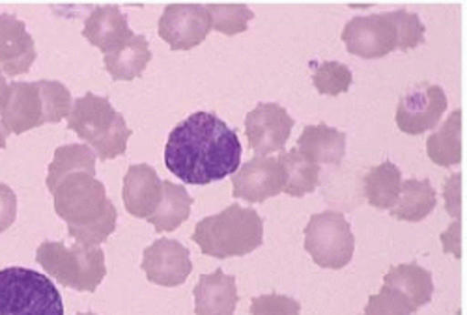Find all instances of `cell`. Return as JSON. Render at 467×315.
<instances>
[{"label":"cell","instance_id":"obj_27","mask_svg":"<svg viewBox=\"0 0 467 315\" xmlns=\"http://www.w3.org/2000/svg\"><path fill=\"white\" fill-rule=\"evenodd\" d=\"M277 159L286 172V181L283 188L286 194L301 198V196L313 192L318 187L320 167L313 161H308L297 147L279 153Z\"/></svg>","mask_w":467,"mask_h":315},{"label":"cell","instance_id":"obj_14","mask_svg":"<svg viewBox=\"0 0 467 315\" xmlns=\"http://www.w3.org/2000/svg\"><path fill=\"white\" fill-rule=\"evenodd\" d=\"M36 60L34 37L26 25L10 14H0V69L16 76L26 73Z\"/></svg>","mask_w":467,"mask_h":315},{"label":"cell","instance_id":"obj_5","mask_svg":"<svg viewBox=\"0 0 467 315\" xmlns=\"http://www.w3.org/2000/svg\"><path fill=\"white\" fill-rule=\"evenodd\" d=\"M36 261L62 286L77 291L94 293L107 274L103 250L81 243L67 247L62 241H46L37 247Z\"/></svg>","mask_w":467,"mask_h":315},{"label":"cell","instance_id":"obj_33","mask_svg":"<svg viewBox=\"0 0 467 315\" xmlns=\"http://www.w3.org/2000/svg\"><path fill=\"white\" fill-rule=\"evenodd\" d=\"M301 304L286 295L269 293L253 299L251 313L253 315H299Z\"/></svg>","mask_w":467,"mask_h":315},{"label":"cell","instance_id":"obj_7","mask_svg":"<svg viewBox=\"0 0 467 315\" xmlns=\"http://www.w3.org/2000/svg\"><path fill=\"white\" fill-rule=\"evenodd\" d=\"M305 250L324 269H342L354 258L356 238L340 211H322L305 226Z\"/></svg>","mask_w":467,"mask_h":315},{"label":"cell","instance_id":"obj_13","mask_svg":"<svg viewBox=\"0 0 467 315\" xmlns=\"http://www.w3.org/2000/svg\"><path fill=\"white\" fill-rule=\"evenodd\" d=\"M146 279L158 286L176 288L187 280L192 270L189 250L176 239H158L142 256Z\"/></svg>","mask_w":467,"mask_h":315},{"label":"cell","instance_id":"obj_28","mask_svg":"<svg viewBox=\"0 0 467 315\" xmlns=\"http://www.w3.org/2000/svg\"><path fill=\"white\" fill-rule=\"evenodd\" d=\"M37 90L42 96V107H44V124H57L62 117L69 116L73 99L71 92L66 85L58 81H36Z\"/></svg>","mask_w":467,"mask_h":315},{"label":"cell","instance_id":"obj_19","mask_svg":"<svg viewBox=\"0 0 467 315\" xmlns=\"http://www.w3.org/2000/svg\"><path fill=\"white\" fill-rule=\"evenodd\" d=\"M383 286L399 291L417 311L432 300L434 280L431 270L417 263H402L393 267L383 277Z\"/></svg>","mask_w":467,"mask_h":315},{"label":"cell","instance_id":"obj_30","mask_svg":"<svg viewBox=\"0 0 467 315\" xmlns=\"http://www.w3.org/2000/svg\"><path fill=\"white\" fill-rule=\"evenodd\" d=\"M212 26L226 36H236L247 30L254 12L247 5H210Z\"/></svg>","mask_w":467,"mask_h":315},{"label":"cell","instance_id":"obj_36","mask_svg":"<svg viewBox=\"0 0 467 315\" xmlns=\"http://www.w3.org/2000/svg\"><path fill=\"white\" fill-rule=\"evenodd\" d=\"M8 135H10V131H8V127L5 126L3 117H0V149L6 147V138H8Z\"/></svg>","mask_w":467,"mask_h":315},{"label":"cell","instance_id":"obj_6","mask_svg":"<svg viewBox=\"0 0 467 315\" xmlns=\"http://www.w3.org/2000/svg\"><path fill=\"white\" fill-rule=\"evenodd\" d=\"M0 315H64V304L46 274L8 267L0 270Z\"/></svg>","mask_w":467,"mask_h":315},{"label":"cell","instance_id":"obj_24","mask_svg":"<svg viewBox=\"0 0 467 315\" xmlns=\"http://www.w3.org/2000/svg\"><path fill=\"white\" fill-rule=\"evenodd\" d=\"M426 151L438 167H452L462 161V112L458 108L428 137Z\"/></svg>","mask_w":467,"mask_h":315},{"label":"cell","instance_id":"obj_1","mask_svg":"<svg viewBox=\"0 0 467 315\" xmlns=\"http://www.w3.org/2000/svg\"><path fill=\"white\" fill-rule=\"evenodd\" d=\"M242 142L215 112L199 110L169 135L165 167L183 183L208 185L240 168Z\"/></svg>","mask_w":467,"mask_h":315},{"label":"cell","instance_id":"obj_29","mask_svg":"<svg viewBox=\"0 0 467 315\" xmlns=\"http://www.w3.org/2000/svg\"><path fill=\"white\" fill-rule=\"evenodd\" d=\"M352 81H354L352 69L342 62L329 60V62H320L315 67L313 83L317 90L324 96H338L348 92V88L352 86Z\"/></svg>","mask_w":467,"mask_h":315},{"label":"cell","instance_id":"obj_2","mask_svg":"<svg viewBox=\"0 0 467 315\" xmlns=\"http://www.w3.org/2000/svg\"><path fill=\"white\" fill-rule=\"evenodd\" d=\"M53 196L55 211L67 224V233L77 243L99 247L116 229L119 213L96 176L75 172L57 185Z\"/></svg>","mask_w":467,"mask_h":315},{"label":"cell","instance_id":"obj_23","mask_svg":"<svg viewBox=\"0 0 467 315\" xmlns=\"http://www.w3.org/2000/svg\"><path fill=\"white\" fill-rule=\"evenodd\" d=\"M192 198L183 185L172 181H161V200L155 211L148 217V222L155 226V231H174L189 218Z\"/></svg>","mask_w":467,"mask_h":315},{"label":"cell","instance_id":"obj_31","mask_svg":"<svg viewBox=\"0 0 467 315\" xmlns=\"http://www.w3.org/2000/svg\"><path fill=\"white\" fill-rule=\"evenodd\" d=\"M391 19L397 28V49L410 51L424 42V25L417 14L408 12L406 8L391 12Z\"/></svg>","mask_w":467,"mask_h":315},{"label":"cell","instance_id":"obj_32","mask_svg":"<svg viewBox=\"0 0 467 315\" xmlns=\"http://www.w3.org/2000/svg\"><path fill=\"white\" fill-rule=\"evenodd\" d=\"M413 311L411 304L399 291L383 286L368 299L363 315H411Z\"/></svg>","mask_w":467,"mask_h":315},{"label":"cell","instance_id":"obj_37","mask_svg":"<svg viewBox=\"0 0 467 315\" xmlns=\"http://www.w3.org/2000/svg\"><path fill=\"white\" fill-rule=\"evenodd\" d=\"M77 315H96V313H92V311H90V313H77Z\"/></svg>","mask_w":467,"mask_h":315},{"label":"cell","instance_id":"obj_9","mask_svg":"<svg viewBox=\"0 0 467 315\" xmlns=\"http://www.w3.org/2000/svg\"><path fill=\"white\" fill-rule=\"evenodd\" d=\"M286 172L277 157L256 155L232 174V192L249 204H260L281 194Z\"/></svg>","mask_w":467,"mask_h":315},{"label":"cell","instance_id":"obj_15","mask_svg":"<svg viewBox=\"0 0 467 315\" xmlns=\"http://www.w3.org/2000/svg\"><path fill=\"white\" fill-rule=\"evenodd\" d=\"M0 114L8 131L16 135L44 126V107L37 85L26 81L12 83L8 101Z\"/></svg>","mask_w":467,"mask_h":315},{"label":"cell","instance_id":"obj_22","mask_svg":"<svg viewBox=\"0 0 467 315\" xmlns=\"http://www.w3.org/2000/svg\"><path fill=\"white\" fill-rule=\"evenodd\" d=\"M151 60V51L144 36H133L130 42L103 56L107 71L116 81H133L140 76Z\"/></svg>","mask_w":467,"mask_h":315},{"label":"cell","instance_id":"obj_10","mask_svg":"<svg viewBox=\"0 0 467 315\" xmlns=\"http://www.w3.org/2000/svg\"><path fill=\"white\" fill-rule=\"evenodd\" d=\"M447 110V96L440 85L420 83L410 88L399 101L397 126L408 135H422L434 129Z\"/></svg>","mask_w":467,"mask_h":315},{"label":"cell","instance_id":"obj_35","mask_svg":"<svg viewBox=\"0 0 467 315\" xmlns=\"http://www.w3.org/2000/svg\"><path fill=\"white\" fill-rule=\"evenodd\" d=\"M8 94H10V85L6 81V76L0 71V110L5 108L6 101H8Z\"/></svg>","mask_w":467,"mask_h":315},{"label":"cell","instance_id":"obj_4","mask_svg":"<svg viewBox=\"0 0 467 315\" xmlns=\"http://www.w3.org/2000/svg\"><path fill=\"white\" fill-rule=\"evenodd\" d=\"M67 127L88 142L103 161L124 155L131 137L126 117L114 110L107 97L92 92L75 99L67 116Z\"/></svg>","mask_w":467,"mask_h":315},{"label":"cell","instance_id":"obj_18","mask_svg":"<svg viewBox=\"0 0 467 315\" xmlns=\"http://www.w3.org/2000/svg\"><path fill=\"white\" fill-rule=\"evenodd\" d=\"M124 206L130 215L148 218L161 200V179L150 165H133L124 176Z\"/></svg>","mask_w":467,"mask_h":315},{"label":"cell","instance_id":"obj_16","mask_svg":"<svg viewBox=\"0 0 467 315\" xmlns=\"http://www.w3.org/2000/svg\"><path fill=\"white\" fill-rule=\"evenodd\" d=\"M192 295L197 315H234L240 300L236 279L224 274L223 269L202 274Z\"/></svg>","mask_w":467,"mask_h":315},{"label":"cell","instance_id":"obj_25","mask_svg":"<svg viewBox=\"0 0 467 315\" xmlns=\"http://www.w3.org/2000/svg\"><path fill=\"white\" fill-rule=\"evenodd\" d=\"M365 196L367 202L378 209H391L400 194L402 174L397 165L385 161L372 167L365 176Z\"/></svg>","mask_w":467,"mask_h":315},{"label":"cell","instance_id":"obj_21","mask_svg":"<svg viewBox=\"0 0 467 315\" xmlns=\"http://www.w3.org/2000/svg\"><path fill=\"white\" fill-rule=\"evenodd\" d=\"M436 204L438 198L432 183L428 179L411 178L400 185L399 200L389 211L399 220L419 222L434 211Z\"/></svg>","mask_w":467,"mask_h":315},{"label":"cell","instance_id":"obj_11","mask_svg":"<svg viewBox=\"0 0 467 315\" xmlns=\"http://www.w3.org/2000/svg\"><path fill=\"white\" fill-rule=\"evenodd\" d=\"M212 28L206 5H169L160 19V36L174 51H189L201 46Z\"/></svg>","mask_w":467,"mask_h":315},{"label":"cell","instance_id":"obj_12","mask_svg":"<svg viewBox=\"0 0 467 315\" xmlns=\"http://www.w3.org/2000/svg\"><path fill=\"white\" fill-rule=\"evenodd\" d=\"M294 127V117L279 103H258L245 117V135L251 149L269 155L285 147Z\"/></svg>","mask_w":467,"mask_h":315},{"label":"cell","instance_id":"obj_17","mask_svg":"<svg viewBox=\"0 0 467 315\" xmlns=\"http://www.w3.org/2000/svg\"><path fill=\"white\" fill-rule=\"evenodd\" d=\"M83 36L103 51V55L119 49L135 36L128 25V17L116 5L96 6L87 17Z\"/></svg>","mask_w":467,"mask_h":315},{"label":"cell","instance_id":"obj_20","mask_svg":"<svg viewBox=\"0 0 467 315\" xmlns=\"http://www.w3.org/2000/svg\"><path fill=\"white\" fill-rule=\"evenodd\" d=\"M346 135L327 124L306 126L299 137L297 149L313 163L338 165L346 153Z\"/></svg>","mask_w":467,"mask_h":315},{"label":"cell","instance_id":"obj_26","mask_svg":"<svg viewBox=\"0 0 467 315\" xmlns=\"http://www.w3.org/2000/svg\"><path fill=\"white\" fill-rule=\"evenodd\" d=\"M87 172L96 176V153L90 146L85 144H66L55 151V159L47 170V187L53 192L57 185L75 174Z\"/></svg>","mask_w":467,"mask_h":315},{"label":"cell","instance_id":"obj_34","mask_svg":"<svg viewBox=\"0 0 467 315\" xmlns=\"http://www.w3.org/2000/svg\"><path fill=\"white\" fill-rule=\"evenodd\" d=\"M17 217V196L12 187L0 183V233L6 231Z\"/></svg>","mask_w":467,"mask_h":315},{"label":"cell","instance_id":"obj_8","mask_svg":"<svg viewBox=\"0 0 467 315\" xmlns=\"http://www.w3.org/2000/svg\"><path fill=\"white\" fill-rule=\"evenodd\" d=\"M342 42L348 53L363 58H381L397 49V28L391 12L352 17L344 30Z\"/></svg>","mask_w":467,"mask_h":315},{"label":"cell","instance_id":"obj_3","mask_svg":"<svg viewBox=\"0 0 467 315\" xmlns=\"http://www.w3.org/2000/svg\"><path fill=\"white\" fill-rule=\"evenodd\" d=\"M262 217L240 204H232L224 211L202 218L192 231V241L202 254L217 259L247 256L262 245Z\"/></svg>","mask_w":467,"mask_h":315}]
</instances>
